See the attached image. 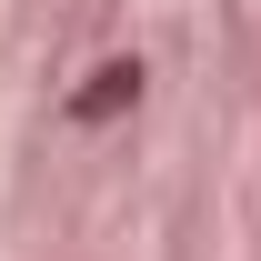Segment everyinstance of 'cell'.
I'll return each instance as SVG.
<instances>
[{"mask_svg":"<svg viewBox=\"0 0 261 261\" xmlns=\"http://www.w3.org/2000/svg\"><path fill=\"white\" fill-rule=\"evenodd\" d=\"M141 81H151V70L130 61V50H111V61L81 70V91L61 100V121H70V130H111V121H130V111H141Z\"/></svg>","mask_w":261,"mask_h":261,"instance_id":"cell-1","label":"cell"}]
</instances>
